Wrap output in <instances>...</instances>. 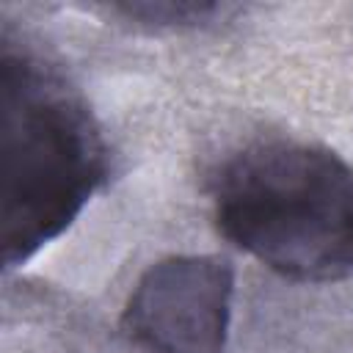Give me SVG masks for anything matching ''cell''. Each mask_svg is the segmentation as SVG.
Wrapping results in <instances>:
<instances>
[{"instance_id":"obj_1","label":"cell","mask_w":353,"mask_h":353,"mask_svg":"<svg viewBox=\"0 0 353 353\" xmlns=\"http://www.w3.org/2000/svg\"><path fill=\"white\" fill-rule=\"evenodd\" d=\"M3 262L58 240L108 179L110 152L85 97L44 58L3 39Z\"/></svg>"},{"instance_id":"obj_2","label":"cell","mask_w":353,"mask_h":353,"mask_svg":"<svg viewBox=\"0 0 353 353\" xmlns=\"http://www.w3.org/2000/svg\"><path fill=\"white\" fill-rule=\"evenodd\" d=\"M212 215L232 245L290 281L353 273V165L328 146H245L212 179Z\"/></svg>"},{"instance_id":"obj_3","label":"cell","mask_w":353,"mask_h":353,"mask_svg":"<svg viewBox=\"0 0 353 353\" xmlns=\"http://www.w3.org/2000/svg\"><path fill=\"white\" fill-rule=\"evenodd\" d=\"M234 268L218 254H174L143 270L121 331L143 353H223L232 325Z\"/></svg>"},{"instance_id":"obj_4","label":"cell","mask_w":353,"mask_h":353,"mask_svg":"<svg viewBox=\"0 0 353 353\" xmlns=\"http://www.w3.org/2000/svg\"><path fill=\"white\" fill-rule=\"evenodd\" d=\"M223 8L218 3H121L113 6V14H124L127 19L149 28H185L210 22Z\"/></svg>"}]
</instances>
